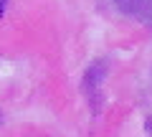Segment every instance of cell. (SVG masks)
Masks as SVG:
<instances>
[{
    "label": "cell",
    "mask_w": 152,
    "mask_h": 137,
    "mask_svg": "<svg viewBox=\"0 0 152 137\" xmlns=\"http://www.w3.org/2000/svg\"><path fill=\"white\" fill-rule=\"evenodd\" d=\"M5 8H8V0H0V18L5 15Z\"/></svg>",
    "instance_id": "3957f363"
},
{
    "label": "cell",
    "mask_w": 152,
    "mask_h": 137,
    "mask_svg": "<svg viewBox=\"0 0 152 137\" xmlns=\"http://www.w3.org/2000/svg\"><path fill=\"white\" fill-rule=\"evenodd\" d=\"M145 127H147V132L152 135V117H147V122H145Z\"/></svg>",
    "instance_id": "277c9868"
},
{
    "label": "cell",
    "mask_w": 152,
    "mask_h": 137,
    "mask_svg": "<svg viewBox=\"0 0 152 137\" xmlns=\"http://www.w3.org/2000/svg\"><path fill=\"white\" fill-rule=\"evenodd\" d=\"M0 119H3V117H0Z\"/></svg>",
    "instance_id": "5b68a950"
},
{
    "label": "cell",
    "mask_w": 152,
    "mask_h": 137,
    "mask_svg": "<svg viewBox=\"0 0 152 137\" xmlns=\"http://www.w3.org/2000/svg\"><path fill=\"white\" fill-rule=\"evenodd\" d=\"M104 76H107V61H94L86 69V74H84V94L89 97L91 107H96L99 99H102Z\"/></svg>",
    "instance_id": "6da1fadb"
},
{
    "label": "cell",
    "mask_w": 152,
    "mask_h": 137,
    "mask_svg": "<svg viewBox=\"0 0 152 137\" xmlns=\"http://www.w3.org/2000/svg\"><path fill=\"white\" fill-rule=\"evenodd\" d=\"M112 3L124 15H129V18H134V21L152 28V0H112Z\"/></svg>",
    "instance_id": "7a4b0ae2"
}]
</instances>
